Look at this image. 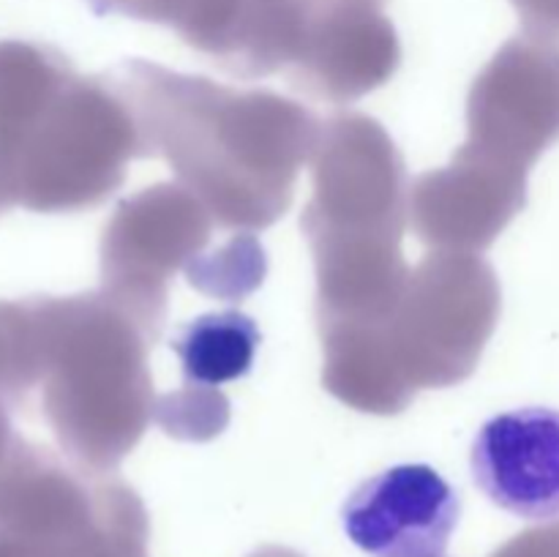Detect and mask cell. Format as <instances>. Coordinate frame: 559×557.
Returning <instances> with one entry per match:
<instances>
[{"mask_svg": "<svg viewBox=\"0 0 559 557\" xmlns=\"http://www.w3.org/2000/svg\"><path fill=\"white\" fill-rule=\"evenodd\" d=\"M260 328L238 309L207 311L186 322L173 336L186 380L194 386H222L238 380L254 364Z\"/></svg>", "mask_w": 559, "mask_h": 557, "instance_id": "3957f363", "label": "cell"}, {"mask_svg": "<svg viewBox=\"0 0 559 557\" xmlns=\"http://www.w3.org/2000/svg\"><path fill=\"white\" fill-rule=\"evenodd\" d=\"M469 467L502 511L530 522L559 519V410L519 407L486 420Z\"/></svg>", "mask_w": 559, "mask_h": 557, "instance_id": "7a4b0ae2", "label": "cell"}, {"mask_svg": "<svg viewBox=\"0 0 559 557\" xmlns=\"http://www.w3.org/2000/svg\"><path fill=\"white\" fill-rule=\"evenodd\" d=\"M459 519V491L429 464L382 470L342 506L344 533L371 557H445Z\"/></svg>", "mask_w": 559, "mask_h": 557, "instance_id": "6da1fadb", "label": "cell"}]
</instances>
